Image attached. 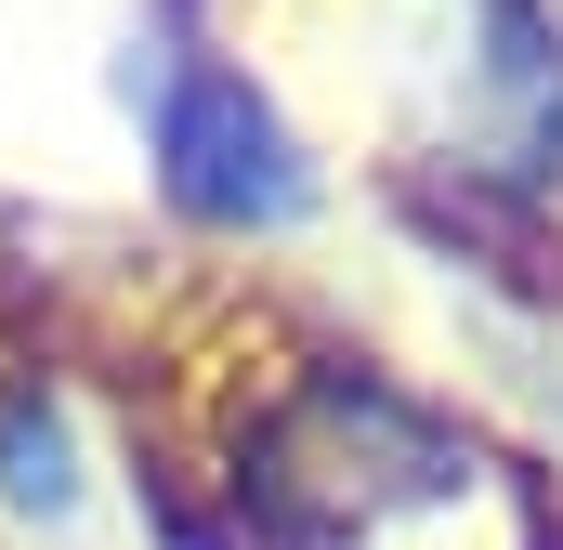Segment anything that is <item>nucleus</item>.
<instances>
[{
    "instance_id": "obj_1",
    "label": "nucleus",
    "mask_w": 563,
    "mask_h": 550,
    "mask_svg": "<svg viewBox=\"0 0 563 550\" xmlns=\"http://www.w3.org/2000/svg\"><path fill=\"white\" fill-rule=\"evenodd\" d=\"M157 157H170V197L210 210V223H288V210L314 197L301 157H288V132H276V106H263L236 66H184V79H170Z\"/></svg>"
},
{
    "instance_id": "obj_2",
    "label": "nucleus",
    "mask_w": 563,
    "mask_h": 550,
    "mask_svg": "<svg viewBox=\"0 0 563 550\" xmlns=\"http://www.w3.org/2000/svg\"><path fill=\"white\" fill-rule=\"evenodd\" d=\"M0 512H26V525H66L79 512V432H66V407L40 381L0 394Z\"/></svg>"
}]
</instances>
